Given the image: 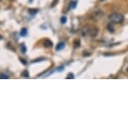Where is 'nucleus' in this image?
<instances>
[{
    "label": "nucleus",
    "mask_w": 128,
    "mask_h": 129,
    "mask_svg": "<svg viewBox=\"0 0 128 129\" xmlns=\"http://www.w3.org/2000/svg\"><path fill=\"white\" fill-rule=\"evenodd\" d=\"M109 19L112 23L120 24L124 20V16L121 14H119V13H113L109 16Z\"/></svg>",
    "instance_id": "f257e3e1"
},
{
    "label": "nucleus",
    "mask_w": 128,
    "mask_h": 129,
    "mask_svg": "<svg viewBox=\"0 0 128 129\" xmlns=\"http://www.w3.org/2000/svg\"><path fill=\"white\" fill-rule=\"evenodd\" d=\"M99 32V29L94 27V26H89V27L85 28V32L83 35H86V34H89V35H91L92 37H95L97 34Z\"/></svg>",
    "instance_id": "f03ea898"
},
{
    "label": "nucleus",
    "mask_w": 128,
    "mask_h": 129,
    "mask_svg": "<svg viewBox=\"0 0 128 129\" xmlns=\"http://www.w3.org/2000/svg\"><path fill=\"white\" fill-rule=\"evenodd\" d=\"M43 45H44L45 47L49 48V47H52V42L50 40H45V41H44Z\"/></svg>",
    "instance_id": "7ed1b4c3"
},
{
    "label": "nucleus",
    "mask_w": 128,
    "mask_h": 129,
    "mask_svg": "<svg viewBox=\"0 0 128 129\" xmlns=\"http://www.w3.org/2000/svg\"><path fill=\"white\" fill-rule=\"evenodd\" d=\"M94 16L95 17L96 19H100V18H101L103 16V12H102V11H100V10L96 11V12L94 14Z\"/></svg>",
    "instance_id": "20e7f679"
},
{
    "label": "nucleus",
    "mask_w": 128,
    "mask_h": 129,
    "mask_svg": "<svg viewBox=\"0 0 128 129\" xmlns=\"http://www.w3.org/2000/svg\"><path fill=\"white\" fill-rule=\"evenodd\" d=\"M64 47H65V43H64V42H60V43L57 44L56 49H57V51H60L62 49H63Z\"/></svg>",
    "instance_id": "39448f33"
},
{
    "label": "nucleus",
    "mask_w": 128,
    "mask_h": 129,
    "mask_svg": "<svg viewBox=\"0 0 128 129\" xmlns=\"http://www.w3.org/2000/svg\"><path fill=\"white\" fill-rule=\"evenodd\" d=\"M19 47H20V50H21V52L22 53H25L26 52V46H25V44H20V45H19Z\"/></svg>",
    "instance_id": "423d86ee"
},
{
    "label": "nucleus",
    "mask_w": 128,
    "mask_h": 129,
    "mask_svg": "<svg viewBox=\"0 0 128 129\" xmlns=\"http://www.w3.org/2000/svg\"><path fill=\"white\" fill-rule=\"evenodd\" d=\"M27 35V30L26 29H22L21 31H20V35L21 36H25V35Z\"/></svg>",
    "instance_id": "0eeeda50"
},
{
    "label": "nucleus",
    "mask_w": 128,
    "mask_h": 129,
    "mask_svg": "<svg viewBox=\"0 0 128 129\" xmlns=\"http://www.w3.org/2000/svg\"><path fill=\"white\" fill-rule=\"evenodd\" d=\"M107 29L109 30L110 32H114V28H113V26H111V23H110L109 24H108Z\"/></svg>",
    "instance_id": "6e6552de"
},
{
    "label": "nucleus",
    "mask_w": 128,
    "mask_h": 129,
    "mask_svg": "<svg viewBox=\"0 0 128 129\" xmlns=\"http://www.w3.org/2000/svg\"><path fill=\"white\" fill-rule=\"evenodd\" d=\"M37 12H38V10H37V9H30V10H29V13H30V14H32V15H35Z\"/></svg>",
    "instance_id": "1a4fd4ad"
},
{
    "label": "nucleus",
    "mask_w": 128,
    "mask_h": 129,
    "mask_svg": "<svg viewBox=\"0 0 128 129\" xmlns=\"http://www.w3.org/2000/svg\"><path fill=\"white\" fill-rule=\"evenodd\" d=\"M60 20H61V23L62 24H65L66 22H67V17H66V16H63V17L61 18Z\"/></svg>",
    "instance_id": "9d476101"
},
{
    "label": "nucleus",
    "mask_w": 128,
    "mask_h": 129,
    "mask_svg": "<svg viewBox=\"0 0 128 129\" xmlns=\"http://www.w3.org/2000/svg\"><path fill=\"white\" fill-rule=\"evenodd\" d=\"M0 79H8V77L6 74H3V73H1V74H0Z\"/></svg>",
    "instance_id": "9b49d317"
},
{
    "label": "nucleus",
    "mask_w": 128,
    "mask_h": 129,
    "mask_svg": "<svg viewBox=\"0 0 128 129\" xmlns=\"http://www.w3.org/2000/svg\"><path fill=\"white\" fill-rule=\"evenodd\" d=\"M67 79H74V76L72 73H69V74L67 75Z\"/></svg>",
    "instance_id": "f8f14e48"
},
{
    "label": "nucleus",
    "mask_w": 128,
    "mask_h": 129,
    "mask_svg": "<svg viewBox=\"0 0 128 129\" xmlns=\"http://www.w3.org/2000/svg\"><path fill=\"white\" fill-rule=\"evenodd\" d=\"M22 75H23V76H24V75H25V76H26V77H27V78L29 77V75H28V73H27V72H26V71H25V73H22Z\"/></svg>",
    "instance_id": "ddd939ff"
},
{
    "label": "nucleus",
    "mask_w": 128,
    "mask_h": 129,
    "mask_svg": "<svg viewBox=\"0 0 128 129\" xmlns=\"http://www.w3.org/2000/svg\"><path fill=\"white\" fill-rule=\"evenodd\" d=\"M76 4H77V2H72V8H75Z\"/></svg>",
    "instance_id": "4468645a"
},
{
    "label": "nucleus",
    "mask_w": 128,
    "mask_h": 129,
    "mask_svg": "<svg viewBox=\"0 0 128 129\" xmlns=\"http://www.w3.org/2000/svg\"><path fill=\"white\" fill-rule=\"evenodd\" d=\"M20 61L22 62V63H23V64H26V61H25V60H23V59L20 58Z\"/></svg>",
    "instance_id": "2eb2a0df"
},
{
    "label": "nucleus",
    "mask_w": 128,
    "mask_h": 129,
    "mask_svg": "<svg viewBox=\"0 0 128 129\" xmlns=\"http://www.w3.org/2000/svg\"><path fill=\"white\" fill-rule=\"evenodd\" d=\"M57 1H58V0H57ZM56 3H57V0H54V1H53V4H52V6H54Z\"/></svg>",
    "instance_id": "dca6fc26"
},
{
    "label": "nucleus",
    "mask_w": 128,
    "mask_h": 129,
    "mask_svg": "<svg viewBox=\"0 0 128 129\" xmlns=\"http://www.w3.org/2000/svg\"><path fill=\"white\" fill-rule=\"evenodd\" d=\"M2 39H3V36H2V35H0V40H2Z\"/></svg>",
    "instance_id": "f3484780"
},
{
    "label": "nucleus",
    "mask_w": 128,
    "mask_h": 129,
    "mask_svg": "<svg viewBox=\"0 0 128 129\" xmlns=\"http://www.w3.org/2000/svg\"><path fill=\"white\" fill-rule=\"evenodd\" d=\"M127 72H128V68H127Z\"/></svg>",
    "instance_id": "a211bd4d"
},
{
    "label": "nucleus",
    "mask_w": 128,
    "mask_h": 129,
    "mask_svg": "<svg viewBox=\"0 0 128 129\" xmlns=\"http://www.w3.org/2000/svg\"><path fill=\"white\" fill-rule=\"evenodd\" d=\"M1 1H2V0H0V2H1Z\"/></svg>",
    "instance_id": "6ab92c4d"
}]
</instances>
